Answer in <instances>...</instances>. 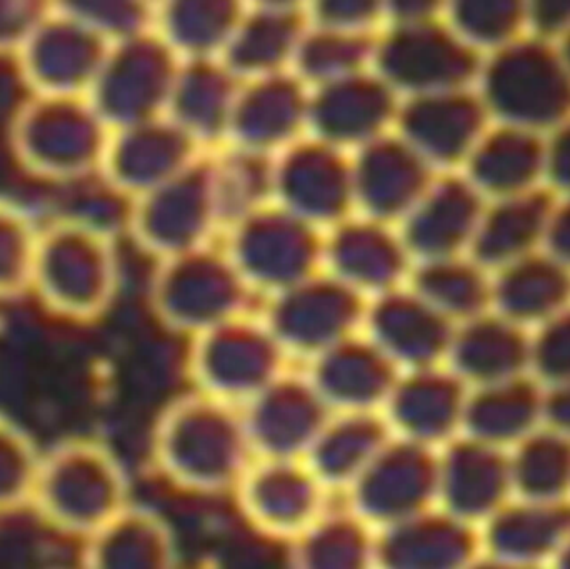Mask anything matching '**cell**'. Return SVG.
Segmentation results:
<instances>
[{
    "label": "cell",
    "instance_id": "obj_14",
    "mask_svg": "<svg viewBox=\"0 0 570 569\" xmlns=\"http://www.w3.org/2000/svg\"><path fill=\"white\" fill-rule=\"evenodd\" d=\"M392 438L382 413H332L304 461L327 490H348Z\"/></svg>",
    "mask_w": 570,
    "mask_h": 569
},
{
    "label": "cell",
    "instance_id": "obj_26",
    "mask_svg": "<svg viewBox=\"0 0 570 569\" xmlns=\"http://www.w3.org/2000/svg\"><path fill=\"white\" fill-rule=\"evenodd\" d=\"M442 317L432 307L392 304L381 314L382 336L399 356L428 364L448 347V327Z\"/></svg>",
    "mask_w": 570,
    "mask_h": 569
},
{
    "label": "cell",
    "instance_id": "obj_39",
    "mask_svg": "<svg viewBox=\"0 0 570 569\" xmlns=\"http://www.w3.org/2000/svg\"><path fill=\"white\" fill-rule=\"evenodd\" d=\"M559 52H561L562 59H564L566 66L570 70V32L561 42L558 43Z\"/></svg>",
    "mask_w": 570,
    "mask_h": 569
},
{
    "label": "cell",
    "instance_id": "obj_36",
    "mask_svg": "<svg viewBox=\"0 0 570 569\" xmlns=\"http://www.w3.org/2000/svg\"><path fill=\"white\" fill-rule=\"evenodd\" d=\"M542 247L549 257L570 271V197L556 199Z\"/></svg>",
    "mask_w": 570,
    "mask_h": 569
},
{
    "label": "cell",
    "instance_id": "obj_35",
    "mask_svg": "<svg viewBox=\"0 0 570 569\" xmlns=\"http://www.w3.org/2000/svg\"><path fill=\"white\" fill-rule=\"evenodd\" d=\"M546 180L552 194L570 197V120L554 130L548 140Z\"/></svg>",
    "mask_w": 570,
    "mask_h": 569
},
{
    "label": "cell",
    "instance_id": "obj_28",
    "mask_svg": "<svg viewBox=\"0 0 570 569\" xmlns=\"http://www.w3.org/2000/svg\"><path fill=\"white\" fill-rule=\"evenodd\" d=\"M348 316L345 297L334 291L317 290L302 294L285 306L281 327L295 343H322L334 336Z\"/></svg>",
    "mask_w": 570,
    "mask_h": 569
},
{
    "label": "cell",
    "instance_id": "obj_19",
    "mask_svg": "<svg viewBox=\"0 0 570 569\" xmlns=\"http://www.w3.org/2000/svg\"><path fill=\"white\" fill-rule=\"evenodd\" d=\"M454 361L465 380L481 387L519 380L531 364V343L504 317H475L454 343Z\"/></svg>",
    "mask_w": 570,
    "mask_h": 569
},
{
    "label": "cell",
    "instance_id": "obj_5",
    "mask_svg": "<svg viewBox=\"0 0 570 569\" xmlns=\"http://www.w3.org/2000/svg\"><path fill=\"white\" fill-rule=\"evenodd\" d=\"M12 146L23 166L63 180L82 176L96 163L100 129L96 110L80 96H37L12 124Z\"/></svg>",
    "mask_w": 570,
    "mask_h": 569
},
{
    "label": "cell",
    "instance_id": "obj_11",
    "mask_svg": "<svg viewBox=\"0 0 570 569\" xmlns=\"http://www.w3.org/2000/svg\"><path fill=\"white\" fill-rule=\"evenodd\" d=\"M472 557L469 523L444 510L431 508L377 531V569H465Z\"/></svg>",
    "mask_w": 570,
    "mask_h": 569
},
{
    "label": "cell",
    "instance_id": "obj_40",
    "mask_svg": "<svg viewBox=\"0 0 570 569\" xmlns=\"http://www.w3.org/2000/svg\"><path fill=\"white\" fill-rule=\"evenodd\" d=\"M558 569H570V545L568 548H566L564 553H562Z\"/></svg>",
    "mask_w": 570,
    "mask_h": 569
},
{
    "label": "cell",
    "instance_id": "obj_38",
    "mask_svg": "<svg viewBox=\"0 0 570 569\" xmlns=\"http://www.w3.org/2000/svg\"><path fill=\"white\" fill-rule=\"evenodd\" d=\"M465 569H531L528 567H524V565H514V563H508V561H502V563H482V565H469Z\"/></svg>",
    "mask_w": 570,
    "mask_h": 569
},
{
    "label": "cell",
    "instance_id": "obj_30",
    "mask_svg": "<svg viewBox=\"0 0 570 569\" xmlns=\"http://www.w3.org/2000/svg\"><path fill=\"white\" fill-rule=\"evenodd\" d=\"M465 32L494 52L521 39L525 27V7L519 2H475L464 6L461 12Z\"/></svg>",
    "mask_w": 570,
    "mask_h": 569
},
{
    "label": "cell",
    "instance_id": "obj_15",
    "mask_svg": "<svg viewBox=\"0 0 570 569\" xmlns=\"http://www.w3.org/2000/svg\"><path fill=\"white\" fill-rule=\"evenodd\" d=\"M558 197L549 189L499 199L479 220L475 257L482 266L502 271L538 253Z\"/></svg>",
    "mask_w": 570,
    "mask_h": 569
},
{
    "label": "cell",
    "instance_id": "obj_17",
    "mask_svg": "<svg viewBox=\"0 0 570 569\" xmlns=\"http://www.w3.org/2000/svg\"><path fill=\"white\" fill-rule=\"evenodd\" d=\"M548 139L541 134L499 126L479 144L474 179L495 200L541 189Z\"/></svg>",
    "mask_w": 570,
    "mask_h": 569
},
{
    "label": "cell",
    "instance_id": "obj_34",
    "mask_svg": "<svg viewBox=\"0 0 570 569\" xmlns=\"http://www.w3.org/2000/svg\"><path fill=\"white\" fill-rule=\"evenodd\" d=\"M525 27L531 37L561 42L570 32V2H534L525 7Z\"/></svg>",
    "mask_w": 570,
    "mask_h": 569
},
{
    "label": "cell",
    "instance_id": "obj_2",
    "mask_svg": "<svg viewBox=\"0 0 570 569\" xmlns=\"http://www.w3.org/2000/svg\"><path fill=\"white\" fill-rule=\"evenodd\" d=\"M154 450L170 480L199 493L239 487L254 457L243 413L213 396L167 410L157 424Z\"/></svg>",
    "mask_w": 570,
    "mask_h": 569
},
{
    "label": "cell",
    "instance_id": "obj_7",
    "mask_svg": "<svg viewBox=\"0 0 570 569\" xmlns=\"http://www.w3.org/2000/svg\"><path fill=\"white\" fill-rule=\"evenodd\" d=\"M37 96H80L100 73L102 46L90 23L52 9L17 53Z\"/></svg>",
    "mask_w": 570,
    "mask_h": 569
},
{
    "label": "cell",
    "instance_id": "obj_12",
    "mask_svg": "<svg viewBox=\"0 0 570 569\" xmlns=\"http://www.w3.org/2000/svg\"><path fill=\"white\" fill-rule=\"evenodd\" d=\"M465 403L468 396L455 377L422 373L395 383L382 416L392 436L434 450L461 430Z\"/></svg>",
    "mask_w": 570,
    "mask_h": 569
},
{
    "label": "cell",
    "instance_id": "obj_29",
    "mask_svg": "<svg viewBox=\"0 0 570 569\" xmlns=\"http://www.w3.org/2000/svg\"><path fill=\"white\" fill-rule=\"evenodd\" d=\"M492 287L479 271L464 266L439 267L425 277V294L439 314L479 317L491 303Z\"/></svg>",
    "mask_w": 570,
    "mask_h": 569
},
{
    "label": "cell",
    "instance_id": "obj_32",
    "mask_svg": "<svg viewBox=\"0 0 570 569\" xmlns=\"http://www.w3.org/2000/svg\"><path fill=\"white\" fill-rule=\"evenodd\" d=\"M531 364L552 386L570 383V310L542 324L531 343Z\"/></svg>",
    "mask_w": 570,
    "mask_h": 569
},
{
    "label": "cell",
    "instance_id": "obj_31",
    "mask_svg": "<svg viewBox=\"0 0 570 569\" xmlns=\"http://www.w3.org/2000/svg\"><path fill=\"white\" fill-rule=\"evenodd\" d=\"M233 301V290L226 277L194 274L174 281L166 290L169 311L186 320H207L226 310Z\"/></svg>",
    "mask_w": 570,
    "mask_h": 569
},
{
    "label": "cell",
    "instance_id": "obj_9",
    "mask_svg": "<svg viewBox=\"0 0 570 569\" xmlns=\"http://www.w3.org/2000/svg\"><path fill=\"white\" fill-rule=\"evenodd\" d=\"M331 416L314 384L277 381L243 411L254 457L259 460H305Z\"/></svg>",
    "mask_w": 570,
    "mask_h": 569
},
{
    "label": "cell",
    "instance_id": "obj_33",
    "mask_svg": "<svg viewBox=\"0 0 570 569\" xmlns=\"http://www.w3.org/2000/svg\"><path fill=\"white\" fill-rule=\"evenodd\" d=\"M52 9L50 3L0 0V53H19Z\"/></svg>",
    "mask_w": 570,
    "mask_h": 569
},
{
    "label": "cell",
    "instance_id": "obj_3",
    "mask_svg": "<svg viewBox=\"0 0 570 569\" xmlns=\"http://www.w3.org/2000/svg\"><path fill=\"white\" fill-rule=\"evenodd\" d=\"M484 109L499 126L541 134L570 120V70L554 43L521 37L498 50L484 76Z\"/></svg>",
    "mask_w": 570,
    "mask_h": 569
},
{
    "label": "cell",
    "instance_id": "obj_24",
    "mask_svg": "<svg viewBox=\"0 0 570 569\" xmlns=\"http://www.w3.org/2000/svg\"><path fill=\"white\" fill-rule=\"evenodd\" d=\"M512 484L532 503H556L570 488V441L556 433L525 438L511 461Z\"/></svg>",
    "mask_w": 570,
    "mask_h": 569
},
{
    "label": "cell",
    "instance_id": "obj_13",
    "mask_svg": "<svg viewBox=\"0 0 570 569\" xmlns=\"http://www.w3.org/2000/svg\"><path fill=\"white\" fill-rule=\"evenodd\" d=\"M82 543L80 569H179L176 534L167 521L134 504Z\"/></svg>",
    "mask_w": 570,
    "mask_h": 569
},
{
    "label": "cell",
    "instance_id": "obj_1",
    "mask_svg": "<svg viewBox=\"0 0 570 569\" xmlns=\"http://www.w3.org/2000/svg\"><path fill=\"white\" fill-rule=\"evenodd\" d=\"M130 507L119 458L92 438L43 450L30 510L52 530L87 540Z\"/></svg>",
    "mask_w": 570,
    "mask_h": 569
},
{
    "label": "cell",
    "instance_id": "obj_21",
    "mask_svg": "<svg viewBox=\"0 0 570 569\" xmlns=\"http://www.w3.org/2000/svg\"><path fill=\"white\" fill-rule=\"evenodd\" d=\"M273 353L266 341L249 333H226L217 337L204 357V377L209 396L249 403L273 380Z\"/></svg>",
    "mask_w": 570,
    "mask_h": 569
},
{
    "label": "cell",
    "instance_id": "obj_22",
    "mask_svg": "<svg viewBox=\"0 0 570 569\" xmlns=\"http://www.w3.org/2000/svg\"><path fill=\"white\" fill-rule=\"evenodd\" d=\"M394 386L387 366L358 350L328 357L314 383L332 413H382Z\"/></svg>",
    "mask_w": 570,
    "mask_h": 569
},
{
    "label": "cell",
    "instance_id": "obj_16",
    "mask_svg": "<svg viewBox=\"0 0 570 569\" xmlns=\"http://www.w3.org/2000/svg\"><path fill=\"white\" fill-rule=\"evenodd\" d=\"M491 303L499 316L518 326L548 323L569 310L570 271L546 253L532 254L499 271Z\"/></svg>",
    "mask_w": 570,
    "mask_h": 569
},
{
    "label": "cell",
    "instance_id": "obj_6",
    "mask_svg": "<svg viewBox=\"0 0 570 569\" xmlns=\"http://www.w3.org/2000/svg\"><path fill=\"white\" fill-rule=\"evenodd\" d=\"M438 490L435 451L394 436L348 488V510L381 531L434 508Z\"/></svg>",
    "mask_w": 570,
    "mask_h": 569
},
{
    "label": "cell",
    "instance_id": "obj_10",
    "mask_svg": "<svg viewBox=\"0 0 570 569\" xmlns=\"http://www.w3.org/2000/svg\"><path fill=\"white\" fill-rule=\"evenodd\" d=\"M511 484V463L491 444L465 436L439 457L438 501L465 523L494 513Z\"/></svg>",
    "mask_w": 570,
    "mask_h": 569
},
{
    "label": "cell",
    "instance_id": "obj_37",
    "mask_svg": "<svg viewBox=\"0 0 570 569\" xmlns=\"http://www.w3.org/2000/svg\"><path fill=\"white\" fill-rule=\"evenodd\" d=\"M542 414L556 433L570 438V383L554 386V391L542 400Z\"/></svg>",
    "mask_w": 570,
    "mask_h": 569
},
{
    "label": "cell",
    "instance_id": "obj_27",
    "mask_svg": "<svg viewBox=\"0 0 570 569\" xmlns=\"http://www.w3.org/2000/svg\"><path fill=\"white\" fill-rule=\"evenodd\" d=\"M39 234L22 210L0 200V297L32 287Z\"/></svg>",
    "mask_w": 570,
    "mask_h": 569
},
{
    "label": "cell",
    "instance_id": "obj_8",
    "mask_svg": "<svg viewBox=\"0 0 570 569\" xmlns=\"http://www.w3.org/2000/svg\"><path fill=\"white\" fill-rule=\"evenodd\" d=\"M237 491L244 514L257 530L288 541L327 511L328 490L304 460H259Z\"/></svg>",
    "mask_w": 570,
    "mask_h": 569
},
{
    "label": "cell",
    "instance_id": "obj_23",
    "mask_svg": "<svg viewBox=\"0 0 570 569\" xmlns=\"http://www.w3.org/2000/svg\"><path fill=\"white\" fill-rule=\"evenodd\" d=\"M569 534L570 508L532 503L498 514L489 530V545L502 561L528 567L564 543Z\"/></svg>",
    "mask_w": 570,
    "mask_h": 569
},
{
    "label": "cell",
    "instance_id": "obj_25",
    "mask_svg": "<svg viewBox=\"0 0 570 569\" xmlns=\"http://www.w3.org/2000/svg\"><path fill=\"white\" fill-rule=\"evenodd\" d=\"M42 453L27 430L0 413V514L30 510Z\"/></svg>",
    "mask_w": 570,
    "mask_h": 569
},
{
    "label": "cell",
    "instance_id": "obj_4",
    "mask_svg": "<svg viewBox=\"0 0 570 569\" xmlns=\"http://www.w3.org/2000/svg\"><path fill=\"white\" fill-rule=\"evenodd\" d=\"M112 287V261L96 230L62 220L39 234L30 290L50 311L87 320L106 307Z\"/></svg>",
    "mask_w": 570,
    "mask_h": 569
},
{
    "label": "cell",
    "instance_id": "obj_20",
    "mask_svg": "<svg viewBox=\"0 0 570 569\" xmlns=\"http://www.w3.org/2000/svg\"><path fill=\"white\" fill-rule=\"evenodd\" d=\"M542 414V398L528 381L481 387L465 403L462 428L471 440L499 448L531 436Z\"/></svg>",
    "mask_w": 570,
    "mask_h": 569
},
{
    "label": "cell",
    "instance_id": "obj_18",
    "mask_svg": "<svg viewBox=\"0 0 570 569\" xmlns=\"http://www.w3.org/2000/svg\"><path fill=\"white\" fill-rule=\"evenodd\" d=\"M291 545L292 569H377V531L352 510L325 511Z\"/></svg>",
    "mask_w": 570,
    "mask_h": 569
}]
</instances>
